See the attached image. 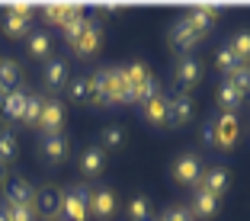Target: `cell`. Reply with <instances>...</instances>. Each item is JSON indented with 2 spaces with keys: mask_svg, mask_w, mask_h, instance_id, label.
Wrapping results in <instances>:
<instances>
[{
  "mask_svg": "<svg viewBox=\"0 0 250 221\" xmlns=\"http://www.w3.org/2000/svg\"><path fill=\"white\" fill-rule=\"evenodd\" d=\"M202 141L208 147H221V151H231L237 144V116L231 112H218L212 122H206L202 128Z\"/></svg>",
  "mask_w": 250,
  "mask_h": 221,
  "instance_id": "obj_1",
  "label": "cell"
},
{
  "mask_svg": "<svg viewBox=\"0 0 250 221\" xmlns=\"http://www.w3.org/2000/svg\"><path fill=\"white\" fill-rule=\"evenodd\" d=\"M90 215V189L87 186H74L61 199V221H87Z\"/></svg>",
  "mask_w": 250,
  "mask_h": 221,
  "instance_id": "obj_2",
  "label": "cell"
},
{
  "mask_svg": "<svg viewBox=\"0 0 250 221\" xmlns=\"http://www.w3.org/2000/svg\"><path fill=\"white\" fill-rule=\"evenodd\" d=\"M106 93H109L112 106H132L135 103V90L128 87L122 67H106Z\"/></svg>",
  "mask_w": 250,
  "mask_h": 221,
  "instance_id": "obj_3",
  "label": "cell"
},
{
  "mask_svg": "<svg viewBox=\"0 0 250 221\" xmlns=\"http://www.w3.org/2000/svg\"><path fill=\"white\" fill-rule=\"evenodd\" d=\"M61 199H64L61 189H55V186H39L36 202H32V212L42 215V218H48V221H58L61 218Z\"/></svg>",
  "mask_w": 250,
  "mask_h": 221,
  "instance_id": "obj_4",
  "label": "cell"
},
{
  "mask_svg": "<svg viewBox=\"0 0 250 221\" xmlns=\"http://www.w3.org/2000/svg\"><path fill=\"white\" fill-rule=\"evenodd\" d=\"M167 39H170V48H173L177 55H189L192 48L202 42V36H199V32L192 29L186 20H177V22H173V29H170Z\"/></svg>",
  "mask_w": 250,
  "mask_h": 221,
  "instance_id": "obj_5",
  "label": "cell"
},
{
  "mask_svg": "<svg viewBox=\"0 0 250 221\" xmlns=\"http://www.w3.org/2000/svg\"><path fill=\"white\" fill-rule=\"evenodd\" d=\"M192 119V100L186 93H173L167 96V128H183L186 122Z\"/></svg>",
  "mask_w": 250,
  "mask_h": 221,
  "instance_id": "obj_6",
  "label": "cell"
},
{
  "mask_svg": "<svg viewBox=\"0 0 250 221\" xmlns=\"http://www.w3.org/2000/svg\"><path fill=\"white\" fill-rule=\"evenodd\" d=\"M173 180H177L180 186H196L199 180H202V161H199V154H183L173 161Z\"/></svg>",
  "mask_w": 250,
  "mask_h": 221,
  "instance_id": "obj_7",
  "label": "cell"
},
{
  "mask_svg": "<svg viewBox=\"0 0 250 221\" xmlns=\"http://www.w3.org/2000/svg\"><path fill=\"white\" fill-rule=\"evenodd\" d=\"M173 77H177L180 90H192L199 80H202V64H199V58L183 55V58L177 61V67H173Z\"/></svg>",
  "mask_w": 250,
  "mask_h": 221,
  "instance_id": "obj_8",
  "label": "cell"
},
{
  "mask_svg": "<svg viewBox=\"0 0 250 221\" xmlns=\"http://www.w3.org/2000/svg\"><path fill=\"white\" fill-rule=\"evenodd\" d=\"M36 202V189L22 177H13L7 183V208H32Z\"/></svg>",
  "mask_w": 250,
  "mask_h": 221,
  "instance_id": "obj_9",
  "label": "cell"
},
{
  "mask_svg": "<svg viewBox=\"0 0 250 221\" xmlns=\"http://www.w3.org/2000/svg\"><path fill=\"white\" fill-rule=\"evenodd\" d=\"M100 39H103V26H100L96 20H90V22H87V29L81 32V39H77L71 48L81 55V58H93V55L100 52Z\"/></svg>",
  "mask_w": 250,
  "mask_h": 221,
  "instance_id": "obj_10",
  "label": "cell"
},
{
  "mask_svg": "<svg viewBox=\"0 0 250 221\" xmlns=\"http://www.w3.org/2000/svg\"><path fill=\"white\" fill-rule=\"evenodd\" d=\"M61 125H64V106L61 103H52V100H45V109H42V119H39V132L45 135H61Z\"/></svg>",
  "mask_w": 250,
  "mask_h": 221,
  "instance_id": "obj_11",
  "label": "cell"
},
{
  "mask_svg": "<svg viewBox=\"0 0 250 221\" xmlns=\"http://www.w3.org/2000/svg\"><path fill=\"white\" fill-rule=\"evenodd\" d=\"M90 212L96 215V218H112L116 215V192L112 189H93L90 192Z\"/></svg>",
  "mask_w": 250,
  "mask_h": 221,
  "instance_id": "obj_12",
  "label": "cell"
},
{
  "mask_svg": "<svg viewBox=\"0 0 250 221\" xmlns=\"http://www.w3.org/2000/svg\"><path fill=\"white\" fill-rule=\"evenodd\" d=\"M228 170L225 167H212V170H206L202 173V180H199V189H206V192H212L215 199H218L221 192H228Z\"/></svg>",
  "mask_w": 250,
  "mask_h": 221,
  "instance_id": "obj_13",
  "label": "cell"
},
{
  "mask_svg": "<svg viewBox=\"0 0 250 221\" xmlns=\"http://www.w3.org/2000/svg\"><path fill=\"white\" fill-rule=\"evenodd\" d=\"M183 20L189 22V26L199 32V36H206V32L212 29L215 22H218V10H212V7H192L189 13L183 16Z\"/></svg>",
  "mask_w": 250,
  "mask_h": 221,
  "instance_id": "obj_14",
  "label": "cell"
},
{
  "mask_svg": "<svg viewBox=\"0 0 250 221\" xmlns=\"http://www.w3.org/2000/svg\"><path fill=\"white\" fill-rule=\"evenodd\" d=\"M26 100H29V93L22 87H16L13 93L3 96V112L0 116H7L10 122H22V112H26Z\"/></svg>",
  "mask_w": 250,
  "mask_h": 221,
  "instance_id": "obj_15",
  "label": "cell"
},
{
  "mask_svg": "<svg viewBox=\"0 0 250 221\" xmlns=\"http://www.w3.org/2000/svg\"><path fill=\"white\" fill-rule=\"evenodd\" d=\"M42 154L48 163H64L67 161V138L64 135H45L42 138Z\"/></svg>",
  "mask_w": 250,
  "mask_h": 221,
  "instance_id": "obj_16",
  "label": "cell"
},
{
  "mask_svg": "<svg viewBox=\"0 0 250 221\" xmlns=\"http://www.w3.org/2000/svg\"><path fill=\"white\" fill-rule=\"evenodd\" d=\"M141 116H145V122L147 125H154V128H161L164 122H167V96H151L145 103V109H141Z\"/></svg>",
  "mask_w": 250,
  "mask_h": 221,
  "instance_id": "obj_17",
  "label": "cell"
},
{
  "mask_svg": "<svg viewBox=\"0 0 250 221\" xmlns=\"http://www.w3.org/2000/svg\"><path fill=\"white\" fill-rule=\"evenodd\" d=\"M189 212H192V218H212V215L218 212V199H215L212 192H206V189H196L192 192Z\"/></svg>",
  "mask_w": 250,
  "mask_h": 221,
  "instance_id": "obj_18",
  "label": "cell"
},
{
  "mask_svg": "<svg viewBox=\"0 0 250 221\" xmlns=\"http://www.w3.org/2000/svg\"><path fill=\"white\" fill-rule=\"evenodd\" d=\"M26 52H29V58H36V61H48V55H52V36L32 29L29 39H26Z\"/></svg>",
  "mask_w": 250,
  "mask_h": 221,
  "instance_id": "obj_19",
  "label": "cell"
},
{
  "mask_svg": "<svg viewBox=\"0 0 250 221\" xmlns=\"http://www.w3.org/2000/svg\"><path fill=\"white\" fill-rule=\"evenodd\" d=\"M45 87L48 90H61V87H67V64L64 61H58V58H48L45 61Z\"/></svg>",
  "mask_w": 250,
  "mask_h": 221,
  "instance_id": "obj_20",
  "label": "cell"
},
{
  "mask_svg": "<svg viewBox=\"0 0 250 221\" xmlns=\"http://www.w3.org/2000/svg\"><path fill=\"white\" fill-rule=\"evenodd\" d=\"M20 87V64L10 58H0V96L13 93Z\"/></svg>",
  "mask_w": 250,
  "mask_h": 221,
  "instance_id": "obj_21",
  "label": "cell"
},
{
  "mask_svg": "<svg viewBox=\"0 0 250 221\" xmlns=\"http://www.w3.org/2000/svg\"><path fill=\"white\" fill-rule=\"evenodd\" d=\"M103 163H106L103 147H87L81 154V173L83 177H100L103 173Z\"/></svg>",
  "mask_w": 250,
  "mask_h": 221,
  "instance_id": "obj_22",
  "label": "cell"
},
{
  "mask_svg": "<svg viewBox=\"0 0 250 221\" xmlns=\"http://www.w3.org/2000/svg\"><path fill=\"white\" fill-rule=\"evenodd\" d=\"M3 32H7L10 39H22L32 32V20H26V16H16V13H3Z\"/></svg>",
  "mask_w": 250,
  "mask_h": 221,
  "instance_id": "obj_23",
  "label": "cell"
},
{
  "mask_svg": "<svg viewBox=\"0 0 250 221\" xmlns=\"http://www.w3.org/2000/svg\"><path fill=\"white\" fill-rule=\"evenodd\" d=\"M218 103H221V112H231V116H234V109H241V93H237L234 90V83L231 80H225L221 83V90H218Z\"/></svg>",
  "mask_w": 250,
  "mask_h": 221,
  "instance_id": "obj_24",
  "label": "cell"
},
{
  "mask_svg": "<svg viewBox=\"0 0 250 221\" xmlns=\"http://www.w3.org/2000/svg\"><path fill=\"white\" fill-rule=\"evenodd\" d=\"M71 13H74L71 3H48V7L42 10V16H45L48 22H52V26H58V29L64 26L67 20H71Z\"/></svg>",
  "mask_w": 250,
  "mask_h": 221,
  "instance_id": "obj_25",
  "label": "cell"
},
{
  "mask_svg": "<svg viewBox=\"0 0 250 221\" xmlns=\"http://www.w3.org/2000/svg\"><path fill=\"white\" fill-rule=\"evenodd\" d=\"M42 109H45V96H36L32 93L29 100H26V112H22V125L36 128L39 119H42Z\"/></svg>",
  "mask_w": 250,
  "mask_h": 221,
  "instance_id": "obj_26",
  "label": "cell"
},
{
  "mask_svg": "<svg viewBox=\"0 0 250 221\" xmlns=\"http://www.w3.org/2000/svg\"><path fill=\"white\" fill-rule=\"evenodd\" d=\"M128 215H132V221H154L151 199H147V196H135V199L128 202Z\"/></svg>",
  "mask_w": 250,
  "mask_h": 221,
  "instance_id": "obj_27",
  "label": "cell"
},
{
  "mask_svg": "<svg viewBox=\"0 0 250 221\" xmlns=\"http://www.w3.org/2000/svg\"><path fill=\"white\" fill-rule=\"evenodd\" d=\"M16 154H20L16 135L10 132V128H3V132H0V163H10V161H16Z\"/></svg>",
  "mask_w": 250,
  "mask_h": 221,
  "instance_id": "obj_28",
  "label": "cell"
},
{
  "mask_svg": "<svg viewBox=\"0 0 250 221\" xmlns=\"http://www.w3.org/2000/svg\"><path fill=\"white\" fill-rule=\"evenodd\" d=\"M228 48L234 52V58L241 61V64H247V58H250V32H234L231 42H228Z\"/></svg>",
  "mask_w": 250,
  "mask_h": 221,
  "instance_id": "obj_29",
  "label": "cell"
},
{
  "mask_svg": "<svg viewBox=\"0 0 250 221\" xmlns=\"http://www.w3.org/2000/svg\"><path fill=\"white\" fill-rule=\"evenodd\" d=\"M215 64H218V71L225 74V77H231V74H234L237 67H241V61L234 58V52H231L228 45H221V48H218V55H215Z\"/></svg>",
  "mask_w": 250,
  "mask_h": 221,
  "instance_id": "obj_30",
  "label": "cell"
},
{
  "mask_svg": "<svg viewBox=\"0 0 250 221\" xmlns=\"http://www.w3.org/2000/svg\"><path fill=\"white\" fill-rule=\"evenodd\" d=\"M122 74H125V80H128V87L132 90H138L141 83L147 80V77H154V74L147 71L145 64H141V61H135V64H128V67H122Z\"/></svg>",
  "mask_w": 250,
  "mask_h": 221,
  "instance_id": "obj_31",
  "label": "cell"
},
{
  "mask_svg": "<svg viewBox=\"0 0 250 221\" xmlns=\"http://www.w3.org/2000/svg\"><path fill=\"white\" fill-rule=\"evenodd\" d=\"M67 93L74 103H90V77H74L67 80Z\"/></svg>",
  "mask_w": 250,
  "mask_h": 221,
  "instance_id": "obj_32",
  "label": "cell"
},
{
  "mask_svg": "<svg viewBox=\"0 0 250 221\" xmlns=\"http://www.w3.org/2000/svg\"><path fill=\"white\" fill-rule=\"evenodd\" d=\"M228 80L234 83V90L241 93V100H250V67H247V64H241V67H237V71L228 77Z\"/></svg>",
  "mask_w": 250,
  "mask_h": 221,
  "instance_id": "obj_33",
  "label": "cell"
},
{
  "mask_svg": "<svg viewBox=\"0 0 250 221\" xmlns=\"http://www.w3.org/2000/svg\"><path fill=\"white\" fill-rule=\"evenodd\" d=\"M151 96H157V80H154V77H147V80L141 83L138 90H135V103H141V106H145L147 100H151Z\"/></svg>",
  "mask_w": 250,
  "mask_h": 221,
  "instance_id": "obj_34",
  "label": "cell"
},
{
  "mask_svg": "<svg viewBox=\"0 0 250 221\" xmlns=\"http://www.w3.org/2000/svg\"><path fill=\"white\" fill-rule=\"evenodd\" d=\"M100 141H103V147H119L125 141V132H122V128H116V125H112V128H103Z\"/></svg>",
  "mask_w": 250,
  "mask_h": 221,
  "instance_id": "obj_35",
  "label": "cell"
},
{
  "mask_svg": "<svg viewBox=\"0 0 250 221\" xmlns=\"http://www.w3.org/2000/svg\"><path fill=\"white\" fill-rule=\"evenodd\" d=\"M7 221H36V212L32 208H3Z\"/></svg>",
  "mask_w": 250,
  "mask_h": 221,
  "instance_id": "obj_36",
  "label": "cell"
},
{
  "mask_svg": "<svg viewBox=\"0 0 250 221\" xmlns=\"http://www.w3.org/2000/svg\"><path fill=\"white\" fill-rule=\"evenodd\" d=\"M164 221H196V218H192L189 208H170V212L164 215Z\"/></svg>",
  "mask_w": 250,
  "mask_h": 221,
  "instance_id": "obj_37",
  "label": "cell"
},
{
  "mask_svg": "<svg viewBox=\"0 0 250 221\" xmlns=\"http://www.w3.org/2000/svg\"><path fill=\"white\" fill-rule=\"evenodd\" d=\"M7 13H16V16H26V20H32V16H36V7H29V3H13Z\"/></svg>",
  "mask_w": 250,
  "mask_h": 221,
  "instance_id": "obj_38",
  "label": "cell"
},
{
  "mask_svg": "<svg viewBox=\"0 0 250 221\" xmlns=\"http://www.w3.org/2000/svg\"><path fill=\"white\" fill-rule=\"evenodd\" d=\"M3 167H7V163H0V183H3Z\"/></svg>",
  "mask_w": 250,
  "mask_h": 221,
  "instance_id": "obj_39",
  "label": "cell"
},
{
  "mask_svg": "<svg viewBox=\"0 0 250 221\" xmlns=\"http://www.w3.org/2000/svg\"><path fill=\"white\" fill-rule=\"evenodd\" d=\"M0 221H7V215H3V208H0Z\"/></svg>",
  "mask_w": 250,
  "mask_h": 221,
  "instance_id": "obj_40",
  "label": "cell"
},
{
  "mask_svg": "<svg viewBox=\"0 0 250 221\" xmlns=\"http://www.w3.org/2000/svg\"><path fill=\"white\" fill-rule=\"evenodd\" d=\"M0 112H3V96H0Z\"/></svg>",
  "mask_w": 250,
  "mask_h": 221,
  "instance_id": "obj_41",
  "label": "cell"
},
{
  "mask_svg": "<svg viewBox=\"0 0 250 221\" xmlns=\"http://www.w3.org/2000/svg\"><path fill=\"white\" fill-rule=\"evenodd\" d=\"M161 221H164V218H161Z\"/></svg>",
  "mask_w": 250,
  "mask_h": 221,
  "instance_id": "obj_42",
  "label": "cell"
}]
</instances>
